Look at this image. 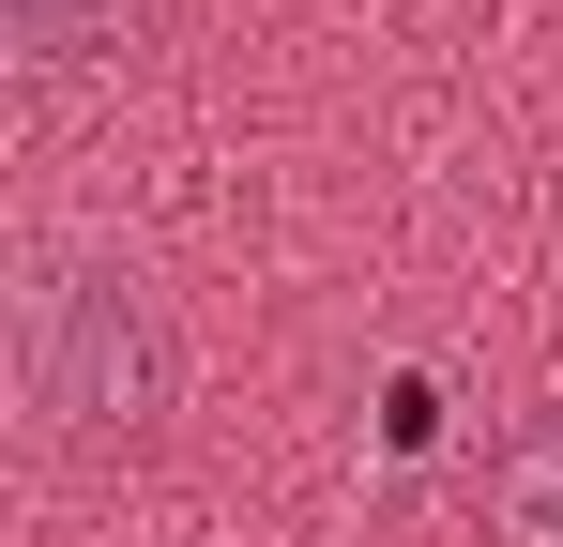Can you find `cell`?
<instances>
[{"instance_id":"obj_1","label":"cell","mask_w":563,"mask_h":547,"mask_svg":"<svg viewBox=\"0 0 563 547\" xmlns=\"http://www.w3.org/2000/svg\"><path fill=\"white\" fill-rule=\"evenodd\" d=\"M15 395H31V442H137L168 411V304L92 244H46L15 274Z\"/></svg>"},{"instance_id":"obj_2","label":"cell","mask_w":563,"mask_h":547,"mask_svg":"<svg viewBox=\"0 0 563 547\" xmlns=\"http://www.w3.org/2000/svg\"><path fill=\"white\" fill-rule=\"evenodd\" d=\"M487 547H563V411H518L487 456Z\"/></svg>"},{"instance_id":"obj_3","label":"cell","mask_w":563,"mask_h":547,"mask_svg":"<svg viewBox=\"0 0 563 547\" xmlns=\"http://www.w3.org/2000/svg\"><path fill=\"white\" fill-rule=\"evenodd\" d=\"M153 15H168V0H0V46H15L31 77H77V62H122Z\"/></svg>"}]
</instances>
